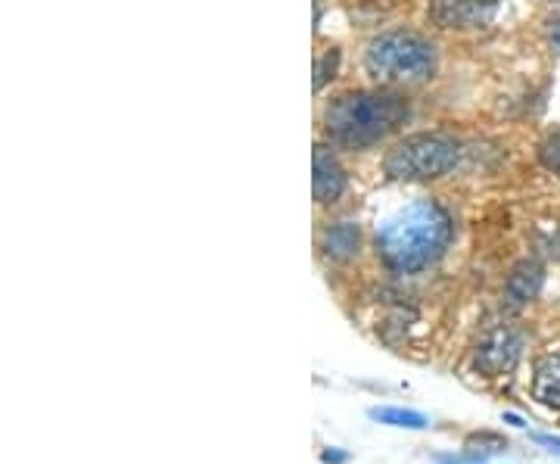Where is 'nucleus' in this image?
<instances>
[{
    "instance_id": "nucleus-17",
    "label": "nucleus",
    "mask_w": 560,
    "mask_h": 464,
    "mask_svg": "<svg viewBox=\"0 0 560 464\" xmlns=\"http://www.w3.org/2000/svg\"><path fill=\"white\" fill-rule=\"evenodd\" d=\"M324 462L330 464H337V462H346V455H342V452H324Z\"/></svg>"
},
{
    "instance_id": "nucleus-9",
    "label": "nucleus",
    "mask_w": 560,
    "mask_h": 464,
    "mask_svg": "<svg viewBox=\"0 0 560 464\" xmlns=\"http://www.w3.org/2000/svg\"><path fill=\"white\" fill-rule=\"evenodd\" d=\"M533 396L548 408H560V356H545L536 364Z\"/></svg>"
},
{
    "instance_id": "nucleus-8",
    "label": "nucleus",
    "mask_w": 560,
    "mask_h": 464,
    "mask_svg": "<svg viewBox=\"0 0 560 464\" xmlns=\"http://www.w3.org/2000/svg\"><path fill=\"white\" fill-rule=\"evenodd\" d=\"M545 281V271L536 259H523L514 265V271L504 281V305L508 309H523L529 300H536Z\"/></svg>"
},
{
    "instance_id": "nucleus-5",
    "label": "nucleus",
    "mask_w": 560,
    "mask_h": 464,
    "mask_svg": "<svg viewBox=\"0 0 560 464\" xmlns=\"http://www.w3.org/2000/svg\"><path fill=\"white\" fill-rule=\"evenodd\" d=\"M523 337L521 330L514 327H495L492 334H486V340L477 349V371L486 374V378H499V374H508L517 359H521Z\"/></svg>"
},
{
    "instance_id": "nucleus-2",
    "label": "nucleus",
    "mask_w": 560,
    "mask_h": 464,
    "mask_svg": "<svg viewBox=\"0 0 560 464\" xmlns=\"http://www.w3.org/2000/svg\"><path fill=\"white\" fill-rule=\"evenodd\" d=\"M408 116V103L396 94H374V91H349L327 106L324 125L327 135L342 147H374L386 135H393Z\"/></svg>"
},
{
    "instance_id": "nucleus-11",
    "label": "nucleus",
    "mask_w": 560,
    "mask_h": 464,
    "mask_svg": "<svg viewBox=\"0 0 560 464\" xmlns=\"http://www.w3.org/2000/svg\"><path fill=\"white\" fill-rule=\"evenodd\" d=\"M371 418L381 421V425L408 427V430H423L427 427V418L420 411H408V408H371Z\"/></svg>"
},
{
    "instance_id": "nucleus-15",
    "label": "nucleus",
    "mask_w": 560,
    "mask_h": 464,
    "mask_svg": "<svg viewBox=\"0 0 560 464\" xmlns=\"http://www.w3.org/2000/svg\"><path fill=\"white\" fill-rule=\"evenodd\" d=\"M548 44H551L555 54H560V13L548 22Z\"/></svg>"
},
{
    "instance_id": "nucleus-6",
    "label": "nucleus",
    "mask_w": 560,
    "mask_h": 464,
    "mask_svg": "<svg viewBox=\"0 0 560 464\" xmlns=\"http://www.w3.org/2000/svg\"><path fill=\"white\" fill-rule=\"evenodd\" d=\"M499 0H433L430 3V16L440 22L442 28H482L495 20Z\"/></svg>"
},
{
    "instance_id": "nucleus-13",
    "label": "nucleus",
    "mask_w": 560,
    "mask_h": 464,
    "mask_svg": "<svg viewBox=\"0 0 560 464\" xmlns=\"http://www.w3.org/2000/svg\"><path fill=\"white\" fill-rule=\"evenodd\" d=\"M539 160L551 175H558L560 178V131L548 135V138L539 143Z\"/></svg>"
},
{
    "instance_id": "nucleus-14",
    "label": "nucleus",
    "mask_w": 560,
    "mask_h": 464,
    "mask_svg": "<svg viewBox=\"0 0 560 464\" xmlns=\"http://www.w3.org/2000/svg\"><path fill=\"white\" fill-rule=\"evenodd\" d=\"M337 62H340V54L337 50H330V54H324L318 62H315V91H320L327 79H334V72H337Z\"/></svg>"
},
{
    "instance_id": "nucleus-10",
    "label": "nucleus",
    "mask_w": 560,
    "mask_h": 464,
    "mask_svg": "<svg viewBox=\"0 0 560 464\" xmlns=\"http://www.w3.org/2000/svg\"><path fill=\"white\" fill-rule=\"evenodd\" d=\"M324 246H327V256L334 259H352L359 253V228L352 222L334 224L324 237Z\"/></svg>"
},
{
    "instance_id": "nucleus-1",
    "label": "nucleus",
    "mask_w": 560,
    "mask_h": 464,
    "mask_svg": "<svg viewBox=\"0 0 560 464\" xmlns=\"http://www.w3.org/2000/svg\"><path fill=\"white\" fill-rule=\"evenodd\" d=\"M452 241V222L436 202L405 206L377 231V250L396 271H420L433 265Z\"/></svg>"
},
{
    "instance_id": "nucleus-3",
    "label": "nucleus",
    "mask_w": 560,
    "mask_h": 464,
    "mask_svg": "<svg viewBox=\"0 0 560 464\" xmlns=\"http://www.w3.org/2000/svg\"><path fill=\"white\" fill-rule=\"evenodd\" d=\"M364 69L381 84H415L433 76L436 50L415 32H383L368 44Z\"/></svg>"
},
{
    "instance_id": "nucleus-4",
    "label": "nucleus",
    "mask_w": 560,
    "mask_h": 464,
    "mask_svg": "<svg viewBox=\"0 0 560 464\" xmlns=\"http://www.w3.org/2000/svg\"><path fill=\"white\" fill-rule=\"evenodd\" d=\"M460 162V147L445 135H411L399 141L383 162L393 182H433L448 175Z\"/></svg>"
},
{
    "instance_id": "nucleus-12",
    "label": "nucleus",
    "mask_w": 560,
    "mask_h": 464,
    "mask_svg": "<svg viewBox=\"0 0 560 464\" xmlns=\"http://www.w3.org/2000/svg\"><path fill=\"white\" fill-rule=\"evenodd\" d=\"M508 443L495 437V433H482V437H470L467 440V455L470 459H482V455H495V452H504Z\"/></svg>"
},
{
    "instance_id": "nucleus-16",
    "label": "nucleus",
    "mask_w": 560,
    "mask_h": 464,
    "mask_svg": "<svg viewBox=\"0 0 560 464\" xmlns=\"http://www.w3.org/2000/svg\"><path fill=\"white\" fill-rule=\"evenodd\" d=\"M533 440H536V443H541V445H548L551 452H560V440H558V437H545V433H536Z\"/></svg>"
},
{
    "instance_id": "nucleus-7",
    "label": "nucleus",
    "mask_w": 560,
    "mask_h": 464,
    "mask_svg": "<svg viewBox=\"0 0 560 464\" xmlns=\"http://www.w3.org/2000/svg\"><path fill=\"white\" fill-rule=\"evenodd\" d=\"M346 190V169L330 147H315V200L337 202Z\"/></svg>"
}]
</instances>
